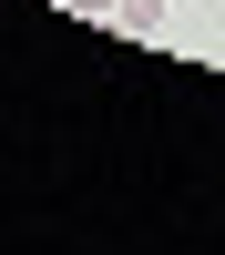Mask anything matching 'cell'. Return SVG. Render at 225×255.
Instances as JSON below:
<instances>
[{"label":"cell","instance_id":"7a4b0ae2","mask_svg":"<svg viewBox=\"0 0 225 255\" xmlns=\"http://www.w3.org/2000/svg\"><path fill=\"white\" fill-rule=\"evenodd\" d=\"M72 10H113V0H72Z\"/></svg>","mask_w":225,"mask_h":255},{"label":"cell","instance_id":"6da1fadb","mask_svg":"<svg viewBox=\"0 0 225 255\" xmlns=\"http://www.w3.org/2000/svg\"><path fill=\"white\" fill-rule=\"evenodd\" d=\"M113 20H123V31H154V20H164V0H113Z\"/></svg>","mask_w":225,"mask_h":255}]
</instances>
